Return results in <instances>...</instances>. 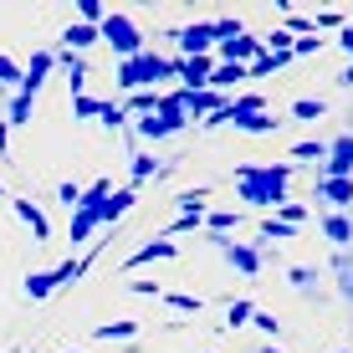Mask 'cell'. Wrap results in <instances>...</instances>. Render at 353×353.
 Instances as JSON below:
<instances>
[{
  "mask_svg": "<svg viewBox=\"0 0 353 353\" xmlns=\"http://www.w3.org/2000/svg\"><path fill=\"white\" fill-rule=\"evenodd\" d=\"M287 179H292V164H241L236 169V194L246 205H282L287 200Z\"/></svg>",
  "mask_w": 353,
  "mask_h": 353,
  "instance_id": "cell-1",
  "label": "cell"
},
{
  "mask_svg": "<svg viewBox=\"0 0 353 353\" xmlns=\"http://www.w3.org/2000/svg\"><path fill=\"white\" fill-rule=\"evenodd\" d=\"M174 62H179V57L139 52V57H128V62L113 67V82H118L123 92H149L154 82H169V77H174Z\"/></svg>",
  "mask_w": 353,
  "mask_h": 353,
  "instance_id": "cell-2",
  "label": "cell"
},
{
  "mask_svg": "<svg viewBox=\"0 0 353 353\" xmlns=\"http://www.w3.org/2000/svg\"><path fill=\"white\" fill-rule=\"evenodd\" d=\"M113 194V179H92L82 190V200L72 205V246H88V241L103 230V200Z\"/></svg>",
  "mask_w": 353,
  "mask_h": 353,
  "instance_id": "cell-3",
  "label": "cell"
},
{
  "mask_svg": "<svg viewBox=\"0 0 353 353\" xmlns=\"http://www.w3.org/2000/svg\"><path fill=\"white\" fill-rule=\"evenodd\" d=\"M97 41H108V46H113V57H118V62H128V57L149 52V41H143L139 21L123 16V10H108V16H103V26H97Z\"/></svg>",
  "mask_w": 353,
  "mask_h": 353,
  "instance_id": "cell-4",
  "label": "cell"
},
{
  "mask_svg": "<svg viewBox=\"0 0 353 353\" xmlns=\"http://www.w3.org/2000/svg\"><path fill=\"white\" fill-rule=\"evenodd\" d=\"M185 123H190V118H185V108L174 103V92H159V113L139 118V139L159 143V139H169V133H179Z\"/></svg>",
  "mask_w": 353,
  "mask_h": 353,
  "instance_id": "cell-5",
  "label": "cell"
},
{
  "mask_svg": "<svg viewBox=\"0 0 353 353\" xmlns=\"http://www.w3.org/2000/svg\"><path fill=\"white\" fill-rule=\"evenodd\" d=\"M77 276H82V272H77V256H67V261H57L52 272H31V276H26V297H31V302H46L57 287L77 282Z\"/></svg>",
  "mask_w": 353,
  "mask_h": 353,
  "instance_id": "cell-6",
  "label": "cell"
},
{
  "mask_svg": "<svg viewBox=\"0 0 353 353\" xmlns=\"http://www.w3.org/2000/svg\"><path fill=\"white\" fill-rule=\"evenodd\" d=\"M174 41H179V57H210L221 36H215V21H190L174 31Z\"/></svg>",
  "mask_w": 353,
  "mask_h": 353,
  "instance_id": "cell-7",
  "label": "cell"
},
{
  "mask_svg": "<svg viewBox=\"0 0 353 353\" xmlns=\"http://www.w3.org/2000/svg\"><path fill=\"white\" fill-rule=\"evenodd\" d=\"M266 52L261 46V36H251V31H241V36H230V41H215V62H241V67H251L256 57Z\"/></svg>",
  "mask_w": 353,
  "mask_h": 353,
  "instance_id": "cell-8",
  "label": "cell"
},
{
  "mask_svg": "<svg viewBox=\"0 0 353 353\" xmlns=\"http://www.w3.org/2000/svg\"><path fill=\"white\" fill-rule=\"evenodd\" d=\"M323 179H353V133H338V139L327 143Z\"/></svg>",
  "mask_w": 353,
  "mask_h": 353,
  "instance_id": "cell-9",
  "label": "cell"
},
{
  "mask_svg": "<svg viewBox=\"0 0 353 353\" xmlns=\"http://www.w3.org/2000/svg\"><path fill=\"white\" fill-rule=\"evenodd\" d=\"M10 210H16V221H21V225H31V236H36V241H52V221H46V210L31 200V194H16V200H10Z\"/></svg>",
  "mask_w": 353,
  "mask_h": 353,
  "instance_id": "cell-10",
  "label": "cell"
},
{
  "mask_svg": "<svg viewBox=\"0 0 353 353\" xmlns=\"http://www.w3.org/2000/svg\"><path fill=\"white\" fill-rule=\"evenodd\" d=\"M52 67H57V57H52V52H36L31 62L21 67V88H16V92H26V97H36V92L46 88V77H52Z\"/></svg>",
  "mask_w": 353,
  "mask_h": 353,
  "instance_id": "cell-11",
  "label": "cell"
},
{
  "mask_svg": "<svg viewBox=\"0 0 353 353\" xmlns=\"http://www.w3.org/2000/svg\"><path fill=\"white\" fill-rule=\"evenodd\" d=\"M210 72H215V57H179L174 62V77L185 82V88H210Z\"/></svg>",
  "mask_w": 353,
  "mask_h": 353,
  "instance_id": "cell-12",
  "label": "cell"
},
{
  "mask_svg": "<svg viewBox=\"0 0 353 353\" xmlns=\"http://www.w3.org/2000/svg\"><path fill=\"white\" fill-rule=\"evenodd\" d=\"M174 256H179V246L169 236H159V241H143V246L123 261V272H139V266H149V261H174Z\"/></svg>",
  "mask_w": 353,
  "mask_h": 353,
  "instance_id": "cell-13",
  "label": "cell"
},
{
  "mask_svg": "<svg viewBox=\"0 0 353 353\" xmlns=\"http://www.w3.org/2000/svg\"><path fill=\"white\" fill-rule=\"evenodd\" d=\"M133 205H139V190H133V185L113 190V194L103 200V230H113V225H118V221H123V215L133 210Z\"/></svg>",
  "mask_w": 353,
  "mask_h": 353,
  "instance_id": "cell-14",
  "label": "cell"
},
{
  "mask_svg": "<svg viewBox=\"0 0 353 353\" xmlns=\"http://www.w3.org/2000/svg\"><path fill=\"white\" fill-rule=\"evenodd\" d=\"M215 246H221V256L236 266V272H246V276L261 272V251L256 246H236V241H215Z\"/></svg>",
  "mask_w": 353,
  "mask_h": 353,
  "instance_id": "cell-15",
  "label": "cell"
},
{
  "mask_svg": "<svg viewBox=\"0 0 353 353\" xmlns=\"http://www.w3.org/2000/svg\"><path fill=\"white\" fill-rule=\"evenodd\" d=\"M139 333H143V323H133V318H118V323L92 327V338H97V343H113V338H118V343H133Z\"/></svg>",
  "mask_w": 353,
  "mask_h": 353,
  "instance_id": "cell-16",
  "label": "cell"
},
{
  "mask_svg": "<svg viewBox=\"0 0 353 353\" xmlns=\"http://www.w3.org/2000/svg\"><path fill=\"white\" fill-rule=\"evenodd\" d=\"M241 82H251V77H246V67H241V62H215V72H210V88L221 92V97H225L230 88H241Z\"/></svg>",
  "mask_w": 353,
  "mask_h": 353,
  "instance_id": "cell-17",
  "label": "cell"
},
{
  "mask_svg": "<svg viewBox=\"0 0 353 353\" xmlns=\"http://www.w3.org/2000/svg\"><path fill=\"white\" fill-rule=\"evenodd\" d=\"M88 46H97V26H82V21H72V26L62 31V52H88Z\"/></svg>",
  "mask_w": 353,
  "mask_h": 353,
  "instance_id": "cell-18",
  "label": "cell"
},
{
  "mask_svg": "<svg viewBox=\"0 0 353 353\" xmlns=\"http://www.w3.org/2000/svg\"><path fill=\"white\" fill-rule=\"evenodd\" d=\"M323 236L327 241H333V246H353V221H348V215H323Z\"/></svg>",
  "mask_w": 353,
  "mask_h": 353,
  "instance_id": "cell-19",
  "label": "cell"
},
{
  "mask_svg": "<svg viewBox=\"0 0 353 353\" xmlns=\"http://www.w3.org/2000/svg\"><path fill=\"white\" fill-rule=\"evenodd\" d=\"M57 62L67 67V82H72V97H82V88H88V62H82L77 52H62Z\"/></svg>",
  "mask_w": 353,
  "mask_h": 353,
  "instance_id": "cell-20",
  "label": "cell"
},
{
  "mask_svg": "<svg viewBox=\"0 0 353 353\" xmlns=\"http://www.w3.org/2000/svg\"><path fill=\"white\" fill-rule=\"evenodd\" d=\"M318 200H333V205H353V179H318Z\"/></svg>",
  "mask_w": 353,
  "mask_h": 353,
  "instance_id": "cell-21",
  "label": "cell"
},
{
  "mask_svg": "<svg viewBox=\"0 0 353 353\" xmlns=\"http://www.w3.org/2000/svg\"><path fill=\"white\" fill-rule=\"evenodd\" d=\"M159 174H169V164H159L154 154H133V190H139L143 179H159Z\"/></svg>",
  "mask_w": 353,
  "mask_h": 353,
  "instance_id": "cell-22",
  "label": "cell"
},
{
  "mask_svg": "<svg viewBox=\"0 0 353 353\" xmlns=\"http://www.w3.org/2000/svg\"><path fill=\"white\" fill-rule=\"evenodd\" d=\"M287 62H292V57H282V52H261L256 62L246 67V77H272V72H282Z\"/></svg>",
  "mask_w": 353,
  "mask_h": 353,
  "instance_id": "cell-23",
  "label": "cell"
},
{
  "mask_svg": "<svg viewBox=\"0 0 353 353\" xmlns=\"http://www.w3.org/2000/svg\"><path fill=\"white\" fill-rule=\"evenodd\" d=\"M230 128H241V133H276L282 118H276V113H256V118H236Z\"/></svg>",
  "mask_w": 353,
  "mask_h": 353,
  "instance_id": "cell-24",
  "label": "cell"
},
{
  "mask_svg": "<svg viewBox=\"0 0 353 353\" xmlns=\"http://www.w3.org/2000/svg\"><path fill=\"white\" fill-rule=\"evenodd\" d=\"M159 297H164V307H174V312H194V318L205 312V297H190V292H159Z\"/></svg>",
  "mask_w": 353,
  "mask_h": 353,
  "instance_id": "cell-25",
  "label": "cell"
},
{
  "mask_svg": "<svg viewBox=\"0 0 353 353\" xmlns=\"http://www.w3.org/2000/svg\"><path fill=\"white\" fill-rule=\"evenodd\" d=\"M241 221H246L241 210H210V215H205V225H210V236H215V241H221L230 225H241Z\"/></svg>",
  "mask_w": 353,
  "mask_h": 353,
  "instance_id": "cell-26",
  "label": "cell"
},
{
  "mask_svg": "<svg viewBox=\"0 0 353 353\" xmlns=\"http://www.w3.org/2000/svg\"><path fill=\"white\" fill-rule=\"evenodd\" d=\"M282 31H292V36H318V26H312V16H297L292 6H282Z\"/></svg>",
  "mask_w": 353,
  "mask_h": 353,
  "instance_id": "cell-27",
  "label": "cell"
},
{
  "mask_svg": "<svg viewBox=\"0 0 353 353\" xmlns=\"http://www.w3.org/2000/svg\"><path fill=\"white\" fill-rule=\"evenodd\" d=\"M31 103H36V97H26V92H16V97H10L6 128H26V118H31Z\"/></svg>",
  "mask_w": 353,
  "mask_h": 353,
  "instance_id": "cell-28",
  "label": "cell"
},
{
  "mask_svg": "<svg viewBox=\"0 0 353 353\" xmlns=\"http://www.w3.org/2000/svg\"><path fill=\"white\" fill-rule=\"evenodd\" d=\"M276 221H287L292 230H297V225L312 221V210H307V205H297V200H282V205H276Z\"/></svg>",
  "mask_w": 353,
  "mask_h": 353,
  "instance_id": "cell-29",
  "label": "cell"
},
{
  "mask_svg": "<svg viewBox=\"0 0 353 353\" xmlns=\"http://www.w3.org/2000/svg\"><path fill=\"white\" fill-rule=\"evenodd\" d=\"M292 236H297V230H292L287 221H276V215H266V221H261V241H292Z\"/></svg>",
  "mask_w": 353,
  "mask_h": 353,
  "instance_id": "cell-30",
  "label": "cell"
},
{
  "mask_svg": "<svg viewBox=\"0 0 353 353\" xmlns=\"http://www.w3.org/2000/svg\"><path fill=\"white\" fill-rule=\"evenodd\" d=\"M103 16H108L103 0H77V21L82 26H103Z\"/></svg>",
  "mask_w": 353,
  "mask_h": 353,
  "instance_id": "cell-31",
  "label": "cell"
},
{
  "mask_svg": "<svg viewBox=\"0 0 353 353\" xmlns=\"http://www.w3.org/2000/svg\"><path fill=\"white\" fill-rule=\"evenodd\" d=\"M292 159H327V143L323 139H302V143H292Z\"/></svg>",
  "mask_w": 353,
  "mask_h": 353,
  "instance_id": "cell-32",
  "label": "cell"
},
{
  "mask_svg": "<svg viewBox=\"0 0 353 353\" xmlns=\"http://www.w3.org/2000/svg\"><path fill=\"white\" fill-rule=\"evenodd\" d=\"M323 113H327L323 97H297V103H292V118H323Z\"/></svg>",
  "mask_w": 353,
  "mask_h": 353,
  "instance_id": "cell-33",
  "label": "cell"
},
{
  "mask_svg": "<svg viewBox=\"0 0 353 353\" xmlns=\"http://www.w3.org/2000/svg\"><path fill=\"white\" fill-rule=\"evenodd\" d=\"M251 318H256V307H251V302H230V307H225V323H230V327H246Z\"/></svg>",
  "mask_w": 353,
  "mask_h": 353,
  "instance_id": "cell-34",
  "label": "cell"
},
{
  "mask_svg": "<svg viewBox=\"0 0 353 353\" xmlns=\"http://www.w3.org/2000/svg\"><path fill=\"white\" fill-rule=\"evenodd\" d=\"M97 113H103V103H97V97H88V92L72 97V118H97Z\"/></svg>",
  "mask_w": 353,
  "mask_h": 353,
  "instance_id": "cell-35",
  "label": "cell"
},
{
  "mask_svg": "<svg viewBox=\"0 0 353 353\" xmlns=\"http://www.w3.org/2000/svg\"><path fill=\"white\" fill-rule=\"evenodd\" d=\"M97 118H103V128H113V133H118V128L128 123V113H123V108H118V103H103V113H97Z\"/></svg>",
  "mask_w": 353,
  "mask_h": 353,
  "instance_id": "cell-36",
  "label": "cell"
},
{
  "mask_svg": "<svg viewBox=\"0 0 353 353\" xmlns=\"http://www.w3.org/2000/svg\"><path fill=\"white\" fill-rule=\"evenodd\" d=\"M323 36H297V41H292V57H312V52H323Z\"/></svg>",
  "mask_w": 353,
  "mask_h": 353,
  "instance_id": "cell-37",
  "label": "cell"
},
{
  "mask_svg": "<svg viewBox=\"0 0 353 353\" xmlns=\"http://www.w3.org/2000/svg\"><path fill=\"white\" fill-rule=\"evenodd\" d=\"M200 225H205V215H179V221L169 225V241H174V236H185V230H200Z\"/></svg>",
  "mask_w": 353,
  "mask_h": 353,
  "instance_id": "cell-38",
  "label": "cell"
},
{
  "mask_svg": "<svg viewBox=\"0 0 353 353\" xmlns=\"http://www.w3.org/2000/svg\"><path fill=\"white\" fill-rule=\"evenodd\" d=\"M128 292H139V297H159V282H154V276H133V282H128Z\"/></svg>",
  "mask_w": 353,
  "mask_h": 353,
  "instance_id": "cell-39",
  "label": "cell"
},
{
  "mask_svg": "<svg viewBox=\"0 0 353 353\" xmlns=\"http://www.w3.org/2000/svg\"><path fill=\"white\" fill-rule=\"evenodd\" d=\"M57 200H62L67 210H72V205L82 200V185H72V179H62V185H57Z\"/></svg>",
  "mask_w": 353,
  "mask_h": 353,
  "instance_id": "cell-40",
  "label": "cell"
},
{
  "mask_svg": "<svg viewBox=\"0 0 353 353\" xmlns=\"http://www.w3.org/2000/svg\"><path fill=\"white\" fill-rule=\"evenodd\" d=\"M251 327H256V333H266V338H272V333H276V327H282V323H276L272 312H256V318H251Z\"/></svg>",
  "mask_w": 353,
  "mask_h": 353,
  "instance_id": "cell-41",
  "label": "cell"
},
{
  "mask_svg": "<svg viewBox=\"0 0 353 353\" xmlns=\"http://www.w3.org/2000/svg\"><path fill=\"white\" fill-rule=\"evenodd\" d=\"M292 282L307 287V282H318V272H312V266H292Z\"/></svg>",
  "mask_w": 353,
  "mask_h": 353,
  "instance_id": "cell-42",
  "label": "cell"
},
{
  "mask_svg": "<svg viewBox=\"0 0 353 353\" xmlns=\"http://www.w3.org/2000/svg\"><path fill=\"white\" fill-rule=\"evenodd\" d=\"M338 46H343V52L353 57V21H348V26H343V31H338Z\"/></svg>",
  "mask_w": 353,
  "mask_h": 353,
  "instance_id": "cell-43",
  "label": "cell"
},
{
  "mask_svg": "<svg viewBox=\"0 0 353 353\" xmlns=\"http://www.w3.org/2000/svg\"><path fill=\"white\" fill-rule=\"evenodd\" d=\"M6 154H10V128L0 123V159H6Z\"/></svg>",
  "mask_w": 353,
  "mask_h": 353,
  "instance_id": "cell-44",
  "label": "cell"
},
{
  "mask_svg": "<svg viewBox=\"0 0 353 353\" xmlns=\"http://www.w3.org/2000/svg\"><path fill=\"white\" fill-rule=\"evenodd\" d=\"M338 82H343V88H353V62L343 67V77H338Z\"/></svg>",
  "mask_w": 353,
  "mask_h": 353,
  "instance_id": "cell-45",
  "label": "cell"
},
{
  "mask_svg": "<svg viewBox=\"0 0 353 353\" xmlns=\"http://www.w3.org/2000/svg\"><path fill=\"white\" fill-rule=\"evenodd\" d=\"M333 353H348V348H333Z\"/></svg>",
  "mask_w": 353,
  "mask_h": 353,
  "instance_id": "cell-46",
  "label": "cell"
},
{
  "mask_svg": "<svg viewBox=\"0 0 353 353\" xmlns=\"http://www.w3.org/2000/svg\"><path fill=\"white\" fill-rule=\"evenodd\" d=\"M0 194H6V185H0Z\"/></svg>",
  "mask_w": 353,
  "mask_h": 353,
  "instance_id": "cell-47",
  "label": "cell"
}]
</instances>
